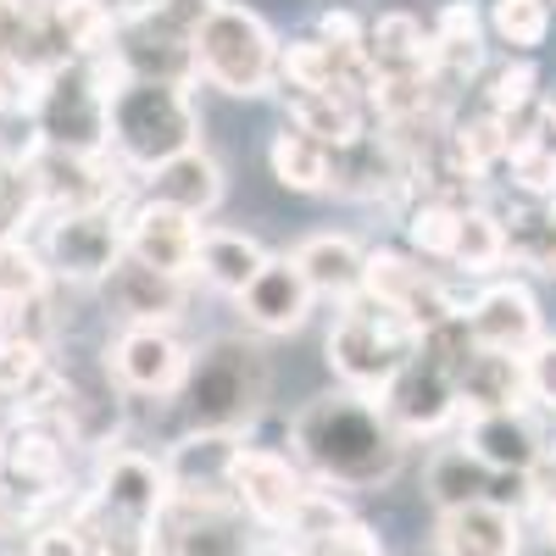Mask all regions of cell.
<instances>
[{"label":"cell","mask_w":556,"mask_h":556,"mask_svg":"<svg viewBox=\"0 0 556 556\" xmlns=\"http://www.w3.org/2000/svg\"><path fill=\"white\" fill-rule=\"evenodd\" d=\"M545 540H551V551H556V513L545 518Z\"/></svg>","instance_id":"48"},{"label":"cell","mask_w":556,"mask_h":556,"mask_svg":"<svg viewBox=\"0 0 556 556\" xmlns=\"http://www.w3.org/2000/svg\"><path fill=\"white\" fill-rule=\"evenodd\" d=\"M190 345L173 329H123L106 345V374L128 395H178L184 374H190Z\"/></svg>","instance_id":"13"},{"label":"cell","mask_w":556,"mask_h":556,"mask_svg":"<svg viewBox=\"0 0 556 556\" xmlns=\"http://www.w3.org/2000/svg\"><path fill=\"white\" fill-rule=\"evenodd\" d=\"M89 506V501H84ZM84 506L56 523H39L28 540V556H89V534H84Z\"/></svg>","instance_id":"43"},{"label":"cell","mask_w":556,"mask_h":556,"mask_svg":"<svg viewBox=\"0 0 556 556\" xmlns=\"http://www.w3.org/2000/svg\"><path fill=\"white\" fill-rule=\"evenodd\" d=\"M451 262H456L462 273H495V267L506 262V223H501L490 206H462Z\"/></svg>","instance_id":"34"},{"label":"cell","mask_w":556,"mask_h":556,"mask_svg":"<svg viewBox=\"0 0 556 556\" xmlns=\"http://www.w3.org/2000/svg\"><path fill=\"white\" fill-rule=\"evenodd\" d=\"M51 351L34 345V340H12V334H0V395H12L17 406L28 401V390L51 374Z\"/></svg>","instance_id":"37"},{"label":"cell","mask_w":556,"mask_h":556,"mask_svg":"<svg viewBox=\"0 0 556 556\" xmlns=\"http://www.w3.org/2000/svg\"><path fill=\"white\" fill-rule=\"evenodd\" d=\"M290 445L329 490H379L401 473L406 456V440L384 417V406L356 390H329L301 406L290 424Z\"/></svg>","instance_id":"1"},{"label":"cell","mask_w":556,"mask_h":556,"mask_svg":"<svg viewBox=\"0 0 556 556\" xmlns=\"http://www.w3.org/2000/svg\"><path fill=\"white\" fill-rule=\"evenodd\" d=\"M506 484H518L513 473H490L484 462L468 445H440L429 462V495L440 501V513H456V506H473V501H495V506H513L518 513V495H506Z\"/></svg>","instance_id":"24"},{"label":"cell","mask_w":556,"mask_h":556,"mask_svg":"<svg viewBox=\"0 0 556 556\" xmlns=\"http://www.w3.org/2000/svg\"><path fill=\"white\" fill-rule=\"evenodd\" d=\"M434 551L440 556H518L523 523H518L513 506L473 501V506H456V513H440Z\"/></svg>","instance_id":"22"},{"label":"cell","mask_w":556,"mask_h":556,"mask_svg":"<svg viewBox=\"0 0 556 556\" xmlns=\"http://www.w3.org/2000/svg\"><path fill=\"white\" fill-rule=\"evenodd\" d=\"M506 162H513V184L523 190V201H556V146L551 139L513 146Z\"/></svg>","instance_id":"40"},{"label":"cell","mask_w":556,"mask_h":556,"mask_svg":"<svg viewBox=\"0 0 556 556\" xmlns=\"http://www.w3.org/2000/svg\"><path fill=\"white\" fill-rule=\"evenodd\" d=\"M285 89H345V96H374V73H367L362 45H334V39H290L285 62H278Z\"/></svg>","instance_id":"18"},{"label":"cell","mask_w":556,"mask_h":556,"mask_svg":"<svg viewBox=\"0 0 556 556\" xmlns=\"http://www.w3.org/2000/svg\"><path fill=\"white\" fill-rule=\"evenodd\" d=\"M28 89H34V84H28V78L12 67V62H0V117H7V112H17V106L28 101Z\"/></svg>","instance_id":"47"},{"label":"cell","mask_w":556,"mask_h":556,"mask_svg":"<svg viewBox=\"0 0 556 556\" xmlns=\"http://www.w3.org/2000/svg\"><path fill=\"white\" fill-rule=\"evenodd\" d=\"M462 445H468L490 473L529 479L534 462L545 456V429H540V417L529 406L484 412V417H468V424H462Z\"/></svg>","instance_id":"16"},{"label":"cell","mask_w":556,"mask_h":556,"mask_svg":"<svg viewBox=\"0 0 556 556\" xmlns=\"http://www.w3.org/2000/svg\"><path fill=\"white\" fill-rule=\"evenodd\" d=\"M451 151H456V162L468 167L473 178H484L495 162H506V123L484 112V117H473V123L451 128Z\"/></svg>","instance_id":"38"},{"label":"cell","mask_w":556,"mask_h":556,"mask_svg":"<svg viewBox=\"0 0 556 556\" xmlns=\"http://www.w3.org/2000/svg\"><path fill=\"white\" fill-rule=\"evenodd\" d=\"M534 106V67H501L495 73V84H490V101H484V112L490 117H501V123H513V117H523Z\"/></svg>","instance_id":"42"},{"label":"cell","mask_w":556,"mask_h":556,"mask_svg":"<svg viewBox=\"0 0 556 556\" xmlns=\"http://www.w3.org/2000/svg\"><path fill=\"white\" fill-rule=\"evenodd\" d=\"M306 495H312V484L301 473V462H290L285 451H267V445H240V456H235V501L256 529L285 534Z\"/></svg>","instance_id":"12"},{"label":"cell","mask_w":556,"mask_h":556,"mask_svg":"<svg viewBox=\"0 0 556 556\" xmlns=\"http://www.w3.org/2000/svg\"><path fill=\"white\" fill-rule=\"evenodd\" d=\"M0 479H12L28 495H56L67 479V434L28 417L17 434H7V473Z\"/></svg>","instance_id":"30"},{"label":"cell","mask_w":556,"mask_h":556,"mask_svg":"<svg viewBox=\"0 0 556 556\" xmlns=\"http://www.w3.org/2000/svg\"><path fill=\"white\" fill-rule=\"evenodd\" d=\"M290 262L306 273L312 295H329V301H356L362 295V278H367V251L351 235H312L290 251Z\"/></svg>","instance_id":"28"},{"label":"cell","mask_w":556,"mask_h":556,"mask_svg":"<svg viewBox=\"0 0 556 556\" xmlns=\"http://www.w3.org/2000/svg\"><path fill=\"white\" fill-rule=\"evenodd\" d=\"M267 267V251L256 235H245V228H223V223H206L201 240H195V273L206 278L212 290L223 295H245V285Z\"/></svg>","instance_id":"29"},{"label":"cell","mask_w":556,"mask_h":556,"mask_svg":"<svg viewBox=\"0 0 556 556\" xmlns=\"http://www.w3.org/2000/svg\"><path fill=\"white\" fill-rule=\"evenodd\" d=\"M501 223H506V256L556 278V201H523Z\"/></svg>","instance_id":"33"},{"label":"cell","mask_w":556,"mask_h":556,"mask_svg":"<svg viewBox=\"0 0 556 556\" xmlns=\"http://www.w3.org/2000/svg\"><path fill=\"white\" fill-rule=\"evenodd\" d=\"M329 190L356 195V201H395L401 190H412V162L401 151V139L384 128H367L356 146L334 151V184Z\"/></svg>","instance_id":"17"},{"label":"cell","mask_w":556,"mask_h":556,"mask_svg":"<svg viewBox=\"0 0 556 556\" xmlns=\"http://www.w3.org/2000/svg\"><path fill=\"white\" fill-rule=\"evenodd\" d=\"M462 417H484V412H513L529 406V367L513 351H473V362L456 379Z\"/></svg>","instance_id":"26"},{"label":"cell","mask_w":556,"mask_h":556,"mask_svg":"<svg viewBox=\"0 0 556 556\" xmlns=\"http://www.w3.org/2000/svg\"><path fill=\"white\" fill-rule=\"evenodd\" d=\"M146 201L156 206H173L184 217H212L223 206V162L212 151H184L173 162H162L156 173H146Z\"/></svg>","instance_id":"23"},{"label":"cell","mask_w":556,"mask_h":556,"mask_svg":"<svg viewBox=\"0 0 556 556\" xmlns=\"http://www.w3.org/2000/svg\"><path fill=\"white\" fill-rule=\"evenodd\" d=\"M285 96H290V128L323 139L329 151L356 146L367 134V117H374L367 96H345V89H285Z\"/></svg>","instance_id":"27"},{"label":"cell","mask_w":556,"mask_h":556,"mask_svg":"<svg viewBox=\"0 0 556 556\" xmlns=\"http://www.w3.org/2000/svg\"><path fill=\"white\" fill-rule=\"evenodd\" d=\"M340 523H351L345 501H340L334 490H317V484H312V495L301 501V513L290 518V529H285V534H290L295 545H317L323 534H334Z\"/></svg>","instance_id":"41"},{"label":"cell","mask_w":556,"mask_h":556,"mask_svg":"<svg viewBox=\"0 0 556 556\" xmlns=\"http://www.w3.org/2000/svg\"><path fill=\"white\" fill-rule=\"evenodd\" d=\"M195 240H201V223L184 217L173 206H156L139 195L128 212H123V256L146 262L167 278H190L195 273Z\"/></svg>","instance_id":"14"},{"label":"cell","mask_w":556,"mask_h":556,"mask_svg":"<svg viewBox=\"0 0 556 556\" xmlns=\"http://www.w3.org/2000/svg\"><path fill=\"white\" fill-rule=\"evenodd\" d=\"M117 73L106 62H62L28 89L34 112V146L73 151V156H106V96Z\"/></svg>","instance_id":"3"},{"label":"cell","mask_w":556,"mask_h":556,"mask_svg":"<svg viewBox=\"0 0 556 556\" xmlns=\"http://www.w3.org/2000/svg\"><path fill=\"white\" fill-rule=\"evenodd\" d=\"M267 162H273V178L285 184V190H295V195H317V190H329V184H334V151L323 146V139L290 128V123L273 134Z\"/></svg>","instance_id":"31"},{"label":"cell","mask_w":556,"mask_h":556,"mask_svg":"<svg viewBox=\"0 0 556 556\" xmlns=\"http://www.w3.org/2000/svg\"><path fill=\"white\" fill-rule=\"evenodd\" d=\"M306 556H379V534L367 529L362 518H351V523H340L334 534H323L317 545H301Z\"/></svg>","instance_id":"44"},{"label":"cell","mask_w":556,"mask_h":556,"mask_svg":"<svg viewBox=\"0 0 556 556\" xmlns=\"http://www.w3.org/2000/svg\"><path fill=\"white\" fill-rule=\"evenodd\" d=\"M417 334L412 323L379 301H345L340 317H334V329H329V367L340 374V390H356V395H384L395 384V374L412 362L417 351Z\"/></svg>","instance_id":"4"},{"label":"cell","mask_w":556,"mask_h":556,"mask_svg":"<svg viewBox=\"0 0 556 556\" xmlns=\"http://www.w3.org/2000/svg\"><path fill=\"white\" fill-rule=\"evenodd\" d=\"M23 173L39 217H62V212H117L123 190H128V167L106 151V156H73V151H45L28 146L23 151Z\"/></svg>","instance_id":"7"},{"label":"cell","mask_w":556,"mask_h":556,"mask_svg":"<svg viewBox=\"0 0 556 556\" xmlns=\"http://www.w3.org/2000/svg\"><path fill=\"white\" fill-rule=\"evenodd\" d=\"M285 45L251 7H212L195 28V78L223 96H267L278 84Z\"/></svg>","instance_id":"6"},{"label":"cell","mask_w":556,"mask_h":556,"mask_svg":"<svg viewBox=\"0 0 556 556\" xmlns=\"http://www.w3.org/2000/svg\"><path fill=\"white\" fill-rule=\"evenodd\" d=\"M362 295L379 301V306H390V312H401L417 334H434V329H445V323H456L462 312H468V306L451 301V290L440 285L424 262H412V256H401V251H367Z\"/></svg>","instance_id":"10"},{"label":"cell","mask_w":556,"mask_h":556,"mask_svg":"<svg viewBox=\"0 0 556 556\" xmlns=\"http://www.w3.org/2000/svg\"><path fill=\"white\" fill-rule=\"evenodd\" d=\"M490 28L501 34V45H513V51H534L551 28V0H495Z\"/></svg>","instance_id":"39"},{"label":"cell","mask_w":556,"mask_h":556,"mask_svg":"<svg viewBox=\"0 0 556 556\" xmlns=\"http://www.w3.org/2000/svg\"><path fill=\"white\" fill-rule=\"evenodd\" d=\"M312 285H306V273L290 262V256H267V267L245 285L240 295V317L251 323V329L262 334H295L301 323L312 317Z\"/></svg>","instance_id":"21"},{"label":"cell","mask_w":556,"mask_h":556,"mask_svg":"<svg viewBox=\"0 0 556 556\" xmlns=\"http://www.w3.org/2000/svg\"><path fill=\"white\" fill-rule=\"evenodd\" d=\"M89 506L106 518L139 523V529H156L173 506V484H167V462L151 451H134V445H106L101 451V468H96V495Z\"/></svg>","instance_id":"9"},{"label":"cell","mask_w":556,"mask_h":556,"mask_svg":"<svg viewBox=\"0 0 556 556\" xmlns=\"http://www.w3.org/2000/svg\"><path fill=\"white\" fill-rule=\"evenodd\" d=\"M529 506H540L545 518L556 513V456L551 451L534 462V473H529Z\"/></svg>","instance_id":"46"},{"label":"cell","mask_w":556,"mask_h":556,"mask_svg":"<svg viewBox=\"0 0 556 556\" xmlns=\"http://www.w3.org/2000/svg\"><path fill=\"white\" fill-rule=\"evenodd\" d=\"M278 556H306V551H301V545H290V551H278Z\"/></svg>","instance_id":"51"},{"label":"cell","mask_w":556,"mask_h":556,"mask_svg":"<svg viewBox=\"0 0 556 556\" xmlns=\"http://www.w3.org/2000/svg\"><path fill=\"white\" fill-rule=\"evenodd\" d=\"M484 62V39H479V12L468 0H451L434 23V78L456 84V78H473Z\"/></svg>","instance_id":"32"},{"label":"cell","mask_w":556,"mask_h":556,"mask_svg":"<svg viewBox=\"0 0 556 556\" xmlns=\"http://www.w3.org/2000/svg\"><path fill=\"white\" fill-rule=\"evenodd\" d=\"M367 73L374 78H434V28L412 12H384L367 28Z\"/></svg>","instance_id":"25"},{"label":"cell","mask_w":556,"mask_h":556,"mask_svg":"<svg viewBox=\"0 0 556 556\" xmlns=\"http://www.w3.org/2000/svg\"><path fill=\"white\" fill-rule=\"evenodd\" d=\"M39 256L51 267V278H67V285H106L112 267L123 262V212L45 217Z\"/></svg>","instance_id":"8"},{"label":"cell","mask_w":556,"mask_h":556,"mask_svg":"<svg viewBox=\"0 0 556 556\" xmlns=\"http://www.w3.org/2000/svg\"><path fill=\"white\" fill-rule=\"evenodd\" d=\"M206 7H240V0H206Z\"/></svg>","instance_id":"50"},{"label":"cell","mask_w":556,"mask_h":556,"mask_svg":"<svg viewBox=\"0 0 556 556\" xmlns=\"http://www.w3.org/2000/svg\"><path fill=\"white\" fill-rule=\"evenodd\" d=\"M523 367H529V401L556 412V334H540V345L523 356Z\"/></svg>","instance_id":"45"},{"label":"cell","mask_w":556,"mask_h":556,"mask_svg":"<svg viewBox=\"0 0 556 556\" xmlns=\"http://www.w3.org/2000/svg\"><path fill=\"white\" fill-rule=\"evenodd\" d=\"M245 434H217V429H190L162 462L173 506H240L235 501V456Z\"/></svg>","instance_id":"11"},{"label":"cell","mask_w":556,"mask_h":556,"mask_svg":"<svg viewBox=\"0 0 556 556\" xmlns=\"http://www.w3.org/2000/svg\"><path fill=\"white\" fill-rule=\"evenodd\" d=\"M201 146V112L190 89L178 84H146V78H117L106 96V151L146 178L162 162Z\"/></svg>","instance_id":"2"},{"label":"cell","mask_w":556,"mask_h":556,"mask_svg":"<svg viewBox=\"0 0 556 556\" xmlns=\"http://www.w3.org/2000/svg\"><path fill=\"white\" fill-rule=\"evenodd\" d=\"M462 323H468V334L479 351H513V356H529L540 345V301L523 290V285H490L468 312H462Z\"/></svg>","instance_id":"20"},{"label":"cell","mask_w":556,"mask_h":556,"mask_svg":"<svg viewBox=\"0 0 556 556\" xmlns=\"http://www.w3.org/2000/svg\"><path fill=\"white\" fill-rule=\"evenodd\" d=\"M545 117H551V128H556V101H551V106H545Z\"/></svg>","instance_id":"52"},{"label":"cell","mask_w":556,"mask_h":556,"mask_svg":"<svg viewBox=\"0 0 556 556\" xmlns=\"http://www.w3.org/2000/svg\"><path fill=\"white\" fill-rule=\"evenodd\" d=\"M456 223H462V206L417 195V201H412V212H406V235H412L417 256L451 262V245H456Z\"/></svg>","instance_id":"36"},{"label":"cell","mask_w":556,"mask_h":556,"mask_svg":"<svg viewBox=\"0 0 556 556\" xmlns=\"http://www.w3.org/2000/svg\"><path fill=\"white\" fill-rule=\"evenodd\" d=\"M101 295L128 329H173V323L184 317V278H167V273L134 262V256H123L112 267Z\"/></svg>","instance_id":"19"},{"label":"cell","mask_w":556,"mask_h":556,"mask_svg":"<svg viewBox=\"0 0 556 556\" xmlns=\"http://www.w3.org/2000/svg\"><path fill=\"white\" fill-rule=\"evenodd\" d=\"M156 540L162 556H251L256 523L240 506H167Z\"/></svg>","instance_id":"15"},{"label":"cell","mask_w":556,"mask_h":556,"mask_svg":"<svg viewBox=\"0 0 556 556\" xmlns=\"http://www.w3.org/2000/svg\"><path fill=\"white\" fill-rule=\"evenodd\" d=\"M178 401L190 406L195 429H217V434H240L267 401V362L256 345L245 340H212L206 351L190 356Z\"/></svg>","instance_id":"5"},{"label":"cell","mask_w":556,"mask_h":556,"mask_svg":"<svg viewBox=\"0 0 556 556\" xmlns=\"http://www.w3.org/2000/svg\"><path fill=\"white\" fill-rule=\"evenodd\" d=\"M0 473H7V429H0Z\"/></svg>","instance_id":"49"},{"label":"cell","mask_w":556,"mask_h":556,"mask_svg":"<svg viewBox=\"0 0 556 556\" xmlns=\"http://www.w3.org/2000/svg\"><path fill=\"white\" fill-rule=\"evenodd\" d=\"M45 290H51V267H45L39 245H28L23 235L0 240V312L23 306V301H34Z\"/></svg>","instance_id":"35"}]
</instances>
